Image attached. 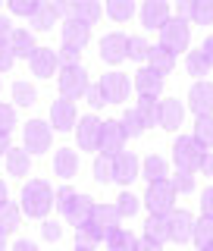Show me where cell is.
Instances as JSON below:
<instances>
[{"instance_id":"6da1fadb","label":"cell","mask_w":213,"mask_h":251,"mask_svg":"<svg viewBox=\"0 0 213 251\" xmlns=\"http://www.w3.org/2000/svg\"><path fill=\"white\" fill-rule=\"evenodd\" d=\"M53 201H57V192H53L44 179H28V182L22 185V204H19V210L25 217H31V220H47Z\"/></svg>"},{"instance_id":"7a4b0ae2","label":"cell","mask_w":213,"mask_h":251,"mask_svg":"<svg viewBox=\"0 0 213 251\" xmlns=\"http://www.w3.org/2000/svg\"><path fill=\"white\" fill-rule=\"evenodd\" d=\"M88 229L97 242H107L116 229H122V217H119V210H116V204H94Z\"/></svg>"},{"instance_id":"3957f363","label":"cell","mask_w":213,"mask_h":251,"mask_svg":"<svg viewBox=\"0 0 213 251\" xmlns=\"http://www.w3.org/2000/svg\"><path fill=\"white\" fill-rule=\"evenodd\" d=\"M57 85H60V98H66V100H75L78 98H85V91H88V85H91V78H88V69L78 63V66H63L60 73H57Z\"/></svg>"},{"instance_id":"277c9868","label":"cell","mask_w":213,"mask_h":251,"mask_svg":"<svg viewBox=\"0 0 213 251\" xmlns=\"http://www.w3.org/2000/svg\"><path fill=\"white\" fill-rule=\"evenodd\" d=\"M188 44H191V22L185 19H166V25L160 28V47L163 50H169L172 57H179L182 50H188Z\"/></svg>"},{"instance_id":"5b68a950","label":"cell","mask_w":213,"mask_h":251,"mask_svg":"<svg viewBox=\"0 0 213 251\" xmlns=\"http://www.w3.org/2000/svg\"><path fill=\"white\" fill-rule=\"evenodd\" d=\"M201 160H204V148L191 135H179L176 141H172V163H176V170L198 173L201 170Z\"/></svg>"},{"instance_id":"8992f818","label":"cell","mask_w":213,"mask_h":251,"mask_svg":"<svg viewBox=\"0 0 213 251\" xmlns=\"http://www.w3.org/2000/svg\"><path fill=\"white\" fill-rule=\"evenodd\" d=\"M144 201H147L151 217H169L172 214V201H176V192H172L169 179H160V182H151V185H147Z\"/></svg>"},{"instance_id":"52a82bcc","label":"cell","mask_w":213,"mask_h":251,"mask_svg":"<svg viewBox=\"0 0 213 251\" xmlns=\"http://www.w3.org/2000/svg\"><path fill=\"white\" fill-rule=\"evenodd\" d=\"M53 141V129L44 120H28L25 129H22V145H25L28 154H47Z\"/></svg>"},{"instance_id":"ba28073f","label":"cell","mask_w":213,"mask_h":251,"mask_svg":"<svg viewBox=\"0 0 213 251\" xmlns=\"http://www.w3.org/2000/svg\"><path fill=\"white\" fill-rule=\"evenodd\" d=\"M97 151L104 157H116L125 151V132L119 120H104L100 123V141H97Z\"/></svg>"},{"instance_id":"9c48e42d","label":"cell","mask_w":213,"mask_h":251,"mask_svg":"<svg viewBox=\"0 0 213 251\" xmlns=\"http://www.w3.org/2000/svg\"><path fill=\"white\" fill-rule=\"evenodd\" d=\"M97 85H100V91H104L107 104H122L132 94V78L125 73H104Z\"/></svg>"},{"instance_id":"30bf717a","label":"cell","mask_w":213,"mask_h":251,"mask_svg":"<svg viewBox=\"0 0 213 251\" xmlns=\"http://www.w3.org/2000/svg\"><path fill=\"white\" fill-rule=\"evenodd\" d=\"M75 141L82 151H97V141H100V120L97 116H78L75 123Z\"/></svg>"},{"instance_id":"8fae6325","label":"cell","mask_w":213,"mask_h":251,"mask_svg":"<svg viewBox=\"0 0 213 251\" xmlns=\"http://www.w3.org/2000/svg\"><path fill=\"white\" fill-rule=\"evenodd\" d=\"M28 66H31V75H38V78H50V75H57V73H60L57 50H53V47H38V50L31 53Z\"/></svg>"},{"instance_id":"7c38bea8","label":"cell","mask_w":213,"mask_h":251,"mask_svg":"<svg viewBox=\"0 0 213 251\" xmlns=\"http://www.w3.org/2000/svg\"><path fill=\"white\" fill-rule=\"evenodd\" d=\"M138 173H141V160L132 151H122V154L113 157V182L129 185V182L138 179Z\"/></svg>"},{"instance_id":"4fadbf2b","label":"cell","mask_w":213,"mask_h":251,"mask_svg":"<svg viewBox=\"0 0 213 251\" xmlns=\"http://www.w3.org/2000/svg\"><path fill=\"white\" fill-rule=\"evenodd\" d=\"M182 120H185V107H182V100L169 98V100H160V104H157V126H160V129L176 132L179 126H182Z\"/></svg>"},{"instance_id":"5bb4252c","label":"cell","mask_w":213,"mask_h":251,"mask_svg":"<svg viewBox=\"0 0 213 251\" xmlns=\"http://www.w3.org/2000/svg\"><path fill=\"white\" fill-rule=\"evenodd\" d=\"M75 123H78V113H75L72 100H66V98L53 100V104H50V126H53V129H57V132H72Z\"/></svg>"},{"instance_id":"9a60e30c","label":"cell","mask_w":213,"mask_h":251,"mask_svg":"<svg viewBox=\"0 0 213 251\" xmlns=\"http://www.w3.org/2000/svg\"><path fill=\"white\" fill-rule=\"evenodd\" d=\"M166 229H169V239L176 242V245H185V242H191L194 217L188 214V210H172L166 217Z\"/></svg>"},{"instance_id":"2e32d148","label":"cell","mask_w":213,"mask_h":251,"mask_svg":"<svg viewBox=\"0 0 213 251\" xmlns=\"http://www.w3.org/2000/svg\"><path fill=\"white\" fill-rule=\"evenodd\" d=\"M125 44H129V35H122V31H110V35L100 38V60L110 63V66H116V63L125 60Z\"/></svg>"},{"instance_id":"e0dca14e","label":"cell","mask_w":213,"mask_h":251,"mask_svg":"<svg viewBox=\"0 0 213 251\" xmlns=\"http://www.w3.org/2000/svg\"><path fill=\"white\" fill-rule=\"evenodd\" d=\"M188 104L194 116H213V85L210 82H194L188 91Z\"/></svg>"},{"instance_id":"ac0fdd59","label":"cell","mask_w":213,"mask_h":251,"mask_svg":"<svg viewBox=\"0 0 213 251\" xmlns=\"http://www.w3.org/2000/svg\"><path fill=\"white\" fill-rule=\"evenodd\" d=\"M163 82H166V78H163L160 73H154V69H138L135 73V88H138V98H160L163 94Z\"/></svg>"},{"instance_id":"d6986e66","label":"cell","mask_w":213,"mask_h":251,"mask_svg":"<svg viewBox=\"0 0 213 251\" xmlns=\"http://www.w3.org/2000/svg\"><path fill=\"white\" fill-rule=\"evenodd\" d=\"M91 210H94V198H91V195H75V201L69 204V210L63 214V220L72 223L75 229H82V226H88Z\"/></svg>"},{"instance_id":"ffe728a7","label":"cell","mask_w":213,"mask_h":251,"mask_svg":"<svg viewBox=\"0 0 213 251\" xmlns=\"http://www.w3.org/2000/svg\"><path fill=\"white\" fill-rule=\"evenodd\" d=\"M60 35H63V44L66 47L82 50V47L88 44V38H91V25H85V22H78V19H66L63 28H60Z\"/></svg>"},{"instance_id":"44dd1931","label":"cell","mask_w":213,"mask_h":251,"mask_svg":"<svg viewBox=\"0 0 213 251\" xmlns=\"http://www.w3.org/2000/svg\"><path fill=\"white\" fill-rule=\"evenodd\" d=\"M166 19H169V3H163V0H147V3L141 6V25L144 28L160 31L166 25Z\"/></svg>"},{"instance_id":"7402d4cb","label":"cell","mask_w":213,"mask_h":251,"mask_svg":"<svg viewBox=\"0 0 213 251\" xmlns=\"http://www.w3.org/2000/svg\"><path fill=\"white\" fill-rule=\"evenodd\" d=\"M60 22V16L57 10H53V3H47V0H38V10L31 13V19H28V31H50L53 25Z\"/></svg>"},{"instance_id":"603a6c76","label":"cell","mask_w":213,"mask_h":251,"mask_svg":"<svg viewBox=\"0 0 213 251\" xmlns=\"http://www.w3.org/2000/svg\"><path fill=\"white\" fill-rule=\"evenodd\" d=\"M10 50H13V57L31 60V53L38 50V44H35V35H31L28 28H13V35H10Z\"/></svg>"},{"instance_id":"cb8c5ba5","label":"cell","mask_w":213,"mask_h":251,"mask_svg":"<svg viewBox=\"0 0 213 251\" xmlns=\"http://www.w3.org/2000/svg\"><path fill=\"white\" fill-rule=\"evenodd\" d=\"M53 173H57L60 179H72L78 173V154L72 148H60V151L53 154Z\"/></svg>"},{"instance_id":"d4e9b609","label":"cell","mask_w":213,"mask_h":251,"mask_svg":"<svg viewBox=\"0 0 213 251\" xmlns=\"http://www.w3.org/2000/svg\"><path fill=\"white\" fill-rule=\"evenodd\" d=\"M28 170H31V154L22 151V148H10L6 151V173L22 179V176H28Z\"/></svg>"},{"instance_id":"484cf974","label":"cell","mask_w":213,"mask_h":251,"mask_svg":"<svg viewBox=\"0 0 213 251\" xmlns=\"http://www.w3.org/2000/svg\"><path fill=\"white\" fill-rule=\"evenodd\" d=\"M147 69H154V73L166 75V73H172V69H176V57H172L169 50H163L160 44H154L151 53H147Z\"/></svg>"},{"instance_id":"4316f807","label":"cell","mask_w":213,"mask_h":251,"mask_svg":"<svg viewBox=\"0 0 213 251\" xmlns=\"http://www.w3.org/2000/svg\"><path fill=\"white\" fill-rule=\"evenodd\" d=\"M141 173H144L147 185H151V182H160V179H169V163L163 160L160 154H151L144 163H141Z\"/></svg>"},{"instance_id":"83f0119b","label":"cell","mask_w":213,"mask_h":251,"mask_svg":"<svg viewBox=\"0 0 213 251\" xmlns=\"http://www.w3.org/2000/svg\"><path fill=\"white\" fill-rule=\"evenodd\" d=\"M104 16V10H100L97 0H78L75 10H72V19L85 22V25H97V19Z\"/></svg>"},{"instance_id":"f1b7e54d","label":"cell","mask_w":213,"mask_h":251,"mask_svg":"<svg viewBox=\"0 0 213 251\" xmlns=\"http://www.w3.org/2000/svg\"><path fill=\"white\" fill-rule=\"evenodd\" d=\"M191 242L198 245V251L213 248V220H210V217H201L198 223H194V229H191Z\"/></svg>"},{"instance_id":"f546056e","label":"cell","mask_w":213,"mask_h":251,"mask_svg":"<svg viewBox=\"0 0 213 251\" xmlns=\"http://www.w3.org/2000/svg\"><path fill=\"white\" fill-rule=\"evenodd\" d=\"M191 138L201 148H213V116H194V132Z\"/></svg>"},{"instance_id":"4dcf8cb0","label":"cell","mask_w":213,"mask_h":251,"mask_svg":"<svg viewBox=\"0 0 213 251\" xmlns=\"http://www.w3.org/2000/svg\"><path fill=\"white\" fill-rule=\"evenodd\" d=\"M144 239L157 242V245H163V242H169L166 217H147V223H144Z\"/></svg>"},{"instance_id":"1f68e13d","label":"cell","mask_w":213,"mask_h":251,"mask_svg":"<svg viewBox=\"0 0 213 251\" xmlns=\"http://www.w3.org/2000/svg\"><path fill=\"white\" fill-rule=\"evenodd\" d=\"M188 22H194V25H213V0H191Z\"/></svg>"},{"instance_id":"d6a6232c","label":"cell","mask_w":213,"mask_h":251,"mask_svg":"<svg viewBox=\"0 0 213 251\" xmlns=\"http://www.w3.org/2000/svg\"><path fill=\"white\" fill-rule=\"evenodd\" d=\"M19 223H22V210H19V204H13V201H10L3 210H0V232L10 235V232L19 229Z\"/></svg>"},{"instance_id":"836d02e7","label":"cell","mask_w":213,"mask_h":251,"mask_svg":"<svg viewBox=\"0 0 213 251\" xmlns=\"http://www.w3.org/2000/svg\"><path fill=\"white\" fill-rule=\"evenodd\" d=\"M107 251H138V239L129 229H116L107 239Z\"/></svg>"},{"instance_id":"e575fe53","label":"cell","mask_w":213,"mask_h":251,"mask_svg":"<svg viewBox=\"0 0 213 251\" xmlns=\"http://www.w3.org/2000/svg\"><path fill=\"white\" fill-rule=\"evenodd\" d=\"M147 53H151V44H147L141 35H132V38H129V44H125V60L147 63Z\"/></svg>"},{"instance_id":"d590c367","label":"cell","mask_w":213,"mask_h":251,"mask_svg":"<svg viewBox=\"0 0 213 251\" xmlns=\"http://www.w3.org/2000/svg\"><path fill=\"white\" fill-rule=\"evenodd\" d=\"M157 104H160L157 98H138V107H135V113H138V120L144 123V129H151V126H157Z\"/></svg>"},{"instance_id":"8d00e7d4","label":"cell","mask_w":213,"mask_h":251,"mask_svg":"<svg viewBox=\"0 0 213 251\" xmlns=\"http://www.w3.org/2000/svg\"><path fill=\"white\" fill-rule=\"evenodd\" d=\"M107 13L113 22H125L135 16V0H110L107 3Z\"/></svg>"},{"instance_id":"74e56055","label":"cell","mask_w":213,"mask_h":251,"mask_svg":"<svg viewBox=\"0 0 213 251\" xmlns=\"http://www.w3.org/2000/svg\"><path fill=\"white\" fill-rule=\"evenodd\" d=\"M13 100H16V107H31L38 100L35 85H31V82H16L13 85Z\"/></svg>"},{"instance_id":"f35d334b","label":"cell","mask_w":213,"mask_h":251,"mask_svg":"<svg viewBox=\"0 0 213 251\" xmlns=\"http://www.w3.org/2000/svg\"><path fill=\"white\" fill-rule=\"evenodd\" d=\"M119 126H122L125 138H138V135H144V123L138 120V113H135V110H125V113H122V120H119Z\"/></svg>"},{"instance_id":"ab89813d","label":"cell","mask_w":213,"mask_h":251,"mask_svg":"<svg viewBox=\"0 0 213 251\" xmlns=\"http://www.w3.org/2000/svg\"><path fill=\"white\" fill-rule=\"evenodd\" d=\"M169 185H172V192H176V195H191V192H194V173L176 170V173L169 176Z\"/></svg>"},{"instance_id":"60d3db41","label":"cell","mask_w":213,"mask_h":251,"mask_svg":"<svg viewBox=\"0 0 213 251\" xmlns=\"http://www.w3.org/2000/svg\"><path fill=\"white\" fill-rule=\"evenodd\" d=\"M94 182H113V157H104L97 154V160H94Z\"/></svg>"},{"instance_id":"b9f144b4","label":"cell","mask_w":213,"mask_h":251,"mask_svg":"<svg viewBox=\"0 0 213 251\" xmlns=\"http://www.w3.org/2000/svg\"><path fill=\"white\" fill-rule=\"evenodd\" d=\"M185 66H188V73H191V75H207V73H210V63L204 60L201 50H188Z\"/></svg>"},{"instance_id":"7bdbcfd3","label":"cell","mask_w":213,"mask_h":251,"mask_svg":"<svg viewBox=\"0 0 213 251\" xmlns=\"http://www.w3.org/2000/svg\"><path fill=\"white\" fill-rule=\"evenodd\" d=\"M116 210H119V217H135L138 214V198L132 192H122L119 198H116Z\"/></svg>"},{"instance_id":"ee69618b","label":"cell","mask_w":213,"mask_h":251,"mask_svg":"<svg viewBox=\"0 0 213 251\" xmlns=\"http://www.w3.org/2000/svg\"><path fill=\"white\" fill-rule=\"evenodd\" d=\"M41 235H44V242H60L63 239V226L57 223V220H41Z\"/></svg>"},{"instance_id":"f6af8a7d","label":"cell","mask_w":213,"mask_h":251,"mask_svg":"<svg viewBox=\"0 0 213 251\" xmlns=\"http://www.w3.org/2000/svg\"><path fill=\"white\" fill-rule=\"evenodd\" d=\"M75 248H78V251H94V248H97V239L91 235V229H88V226L75 229Z\"/></svg>"},{"instance_id":"bcb514c9","label":"cell","mask_w":213,"mask_h":251,"mask_svg":"<svg viewBox=\"0 0 213 251\" xmlns=\"http://www.w3.org/2000/svg\"><path fill=\"white\" fill-rule=\"evenodd\" d=\"M75 195H78V192H72V185H63V188H57V201H53V207H60V214H66V210H69V204L75 201Z\"/></svg>"},{"instance_id":"7dc6e473","label":"cell","mask_w":213,"mask_h":251,"mask_svg":"<svg viewBox=\"0 0 213 251\" xmlns=\"http://www.w3.org/2000/svg\"><path fill=\"white\" fill-rule=\"evenodd\" d=\"M16 129V107H10V104H0V132H10Z\"/></svg>"},{"instance_id":"c3c4849f","label":"cell","mask_w":213,"mask_h":251,"mask_svg":"<svg viewBox=\"0 0 213 251\" xmlns=\"http://www.w3.org/2000/svg\"><path fill=\"white\" fill-rule=\"evenodd\" d=\"M78 57H82V50H75V47H66V44H63L60 50H57L60 69H63V66H78Z\"/></svg>"},{"instance_id":"681fc988","label":"cell","mask_w":213,"mask_h":251,"mask_svg":"<svg viewBox=\"0 0 213 251\" xmlns=\"http://www.w3.org/2000/svg\"><path fill=\"white\" fill-rule=\"evenodd\" d=\"M10 10L16 16H25V19H31V13L38 10V0H10Z\"/></svg>"},{"instance_id":"f907efd6","label":"cell","mask_w":213,"mask_h":251,"mask_svg":"<svg viewBox=\"0 0 213 251\" xmlns=\"http://www.w3.org/2000/svg\"><path fill=\"white\" fill-rule=\"evenodd\" d=\"M85 100H88L94 110L107 107V98H104V91H100V85H88V91H85Z\"/></svg>"},{"instance_id":"816d5d0a","label":"cell","mask_w":213,"mask_h":251,"mask_svg":"<svg viewBox=\"0 0 213 251\" xmlns=\"http://www.w3.org/2000/svg\"><path fill=\"white\" fill-rule=\"evenodd\" d=\"M13 63H16V57H13L10 44H0V73H10Z\"/></svg>"},{"instance_id":"f5cc1de1","label":"cell","mask_w":213,"mask_h":251,"mask_svg":"<svg viewBox=\"0 0 213 251\" xmlns=\"http://www.w3.org/2000/svg\"><path fill=\"white\" fill-rule=\"evenodd\" d=\"M201 210H204V217L213 220V185H207L201 192Z\"/></svg>"},{"instance_id":"db71d44e","label":"cell","mask_w":213,"mask_h":251,"mask_svg":"<svg viewBox=\"0 0 213 251\" xmlns=\"http://www.w3.org/2000/svg\"><path fill=\"white\" fill-rule=\"evenodd\" d=\"M53 10H57V16H66V19H72L75 3H69V0H53Z\"/></svg>"},{"instance_id":"11a10c76","label":"cell","mask_w":213,"mask_h":251,"mask_svg":"<svg viewBox=\"0 0 213 251\" xmlns=\"http://www.w3.org/2000/svg\"><path fill=\"white\" fill-rule=\"evenodd\" d=\"M10 35H13V22L6 16H0V44H10Z\"/></svg>"},{"instance_id":"9f6ffc18","label":"cell","mask_w":213,"mask_h":251,"mask_svg":"<svg viewBox=\"0 0 213 251\" xmlns=\"http://www.w3.org/2000/svg\"><path fill=\"white\" fill-rule=\"evenodd\" d=\"M201 53H204V60L210 63V69H213V35L204 38V44H201Z\"/></svg>"},{"instance_id":"6f0895ef","label":"cell","mask_w":213,"mask_h":251,"mask_svg":"<svg viewBox=\"0 0 213 251\" xmlns=\"http://www.w3.org/2000/svg\"><path fill=\"white\" fill-rule=\"evenodd\" d=\"M188 13H191V0H179V3H176V19L188 22Z\"/></svg>"},{"instance_id":"680465c9","label":"cell","mask_w":213,"mask_h":251,"mask_svg":"<svg viewBox=\"0 0 213 251\" xmlns=\"http://www.w3.org/2000/svg\"><path fill=\"white\" fill-rule=\"evenodd\" d=\"M201 173L204 176H213V154L204 151V160H201Z\"/></svg>"},{"instance_id":"91938a15","label":"cell","mask_w":213,"mask_h":251,"mask_svg":"<svg viewBox=\"0 0 213 251\" xmlns=\"http://www.w3.org/2000/svg\"><path fill=\"white\" fill-rule=\"evenodd\" d=\"M13 251H38V245H35L31 239H19V242L13 245Z\"/></svg>"},{"instance_id":"94428289","label":"cell","mask_w":213,"mask_h":251,"mask_svg":"<svg viewBox=\"0 0 213 251\" xmlns=\"http://www.w3.org/2000/svg\"><path fill=\"white\" fill-rule=\"evenodd\" d=\"M138 251H163V245H157L151 239H138Z\"/></svg>"},{"instance_id":"6125c7cd","label":"cell","mask_w":213,"mask_h":251,"mask_svg":"<svg viewBox=\"0 0 213 251\" xmlns=\"http://www.w3.org/2000/svg\"><path fill=\"white\" fill-rule=\"evenodd\" d=\"M6 204H10V188H6V182L0 179V210H3Z\"/></svg>"},{"instance_id":"be15d7a7","label":"cell","mask_w":213,"mask_h":251,"mask_svg":"<svg viewBox=\"0 0 213 251\" xmlns=\"http://www.w3.org/2000/svg\"><path fill=\"white\" fill-rule=\"evenodd\" d=\"M10 135H6V132H0V157H6V151H10Z\"/></svg>"},{"instance_id":"e7e4bbea","label":"cell","mask_w":213,"mask_h":251,"mask_svg":"<svg viewBox=\"0 0 213 251\" xmlns=\"http://www.w3.org/2000/svg\"><path fill=\"white\" fill-rule=\"evenodd\" d=\"M0 251H6V235L0 232Z\"/></svg>"},{"instance_id":"03108f58","label":"cell","mask_w":213,"mask_h":251,"mask_svg":"<svg viewBox=\"0 0 213 251\" xmlns=\"http://www.w3.org/2000/svg\"><path fill=\"white\" fill-rule=\"evenodd\" d=\"M204 251H213V248H204Z\"/></svg>"},{"instance_id":"003e7915","label":"cell","mask_w":213,"mask_h":251,"mask_svg":"<svg viewBox=\"0 0 213 251\" xmlns=\"http://www.w3.org/2000/svg\"><path fill=\"white\" fill-rule=\"evenodd\" d=\"M72 251H78V248H72Z\"/></svg>"}]
</instances>
